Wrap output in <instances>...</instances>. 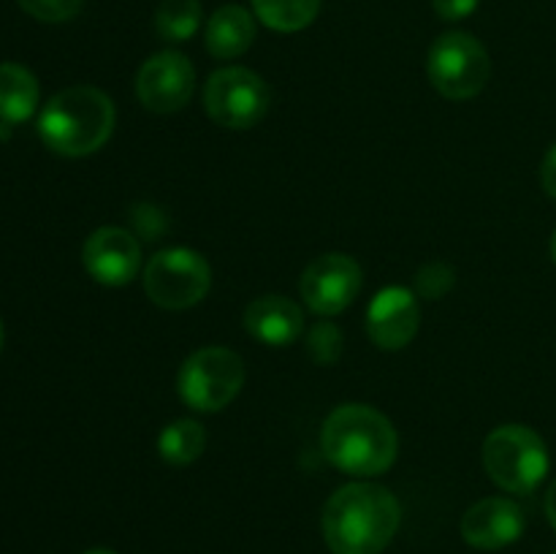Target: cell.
<instances>
[{
  "mask_svg": "<svg viewBox=\"0 0 556 554\" xmlns=\"http://www.w3.org/2000/svg\"><path fill=\"white\" fill-rule=\"evenodd\" d=\"M206 52L217 60H233L255 41V16L237 3L220 5L206 22Z\"/></svg>",
  "mask_w": 556,
  "mask_h": 554,
  "instance_id": "15",
  "label": "cell"
},
{
  "mask_svg": "<svg viewBox=\"0 0 556 554\" xmlns=\"http://www.w3.org/2000/svg\"><path fill=\"white\" fill-rule=\"evenodd\" d=\"M541 185L552 199H556V144L546 152L541 163Z\"/></svg>",
  "mask_w": 556,
  "mask_h": 554,
  "instance_id": "24",
  "label": "cell"
},
{
  "mask_svg": "<svg viewBox=\"0 0 556 554\" xmlns=\"http://www.w3.org/2000/svg\"><path fill=\"white\" fill-rule=\"evenodd\" d=\"M244 329L253 340L264 342L269 348H286L302 337L304 315L293 299L266 293L253 299L244 310Z\"/></svg>",
  "mask_w": 556,
  "mask_h": 554,
  "instance_id": "14",
  "label": "cell"
},
{
  "mask_svg": "<svg viewBox=\"0 0 556 554\" xmlns=\"http://www.w3.org/2000/svg\"><path fill=\"white\" fill-rule=\"evenodd\" d=\"M255 16L275 33H299L315 22L320 0H250Z\"/></svg>",
  "mask_w": 556,
  "mask_h": 554,
  "instance_id": "18",
  "label": "cell"
},
{
  "mask_svg": "<svg viewBox=\"0 0 556 554\" xmlns=\"http://www.w3.org/2000/svg\"><path fill=\"white\" fill-rule=\"evenodd\" d=\"M85 0H20L22 9L38 22H68L79 14Z\"/></svg>",
  "mask_w": 556,
  "mask_h": 554,
  "instance_id": "22",
  "label": "cell"
},
{
  "mask_svg": "<svg viewBox=\"0 0 556 554\" xmlns=\"http://www.w3.org/2000/svg\"><path fill=\"white\" fill-rule=\"evenodd\" d=\"M320 449L337 470L369 478L394 465L400 438L394 424L378 407L348 402L326 416L320 429Z\"/></svg>",
  "mask_w": 556,
  "mask_h": 554,
  "instance_id": "2",
  "label": "cell"
},
{
  "mask_svg": "<svg viewBox=\"0 0 556 554\" xmlns=\"http://www.w3.org/2000/svg\"><path fill=\"white\" fill-rule=\"evenodd\" d=\"M244 386L242 356L231 348L210 345L190 353L179 367L177 389L188 407L201 413H217L237 400Z\"/></svg>",
  "mask_w": 556,
  "mask_h": 554,
  "instance_id": "6",
  "label": "cell"
},
{
  "mask_svg": "<svg viewBox=\"0 0 556 554\" xmlns=\"http://www.w3.org/2000/svg\"><path fill=\"white\" fill-rule=\"evenodd\" d=\"M38 79L20 63H0V123L20 125L36 114Z\"/></svg>",
  "mask_w": 556,
  "mask_h": 554,
  "instance_id": "16",
  "label": "cell"
},
{
  "mask_svg": "<svg viewBox=\"0 0 556 554\" xmlns=\"http://www.w3.org/2000/svg\"><path fill=\"white\" fill-rule=\"evenodd\" d=\"M552 259H554V264H556V228H554V234H552Z\"/></svg>",
  "mask_w": 556,
  "mask_h": 554,
  "instance_id": "26",
  "label": "cell"
},
{
  "mask_svg": "<svg viewBox=\"0 0 556 554\" xmlns=\"http://www.w3.org/2000/svg\"><path fill=\"white\" fill-rule=\"evenodd\" d=\"M85 554H114V552H109V549H90V552Z\"/></svg>",
  "mask_w": 556,
  "mask_h": 554,
  "instance_id": "27",
  "label": "cell"
},
{
  "mask_svg": "<svg viewBox=\"0 0 556 554\" xmlns=\"http://www.w3.org/2000/svg\"><path fill=\"white\" fill-rule=\"evenodd\" d=\"M212 269L190 248L161 250L144 266V291L163 310H188L210 293Z\"/></svg>",
  "mask_w": 556,
  "mask_h": 554,
  "instance_id": "7",
  "label": "cell"
},
{
  "mask_svg": "<svg viewBox=\"0 0 556 554\" xmlns=\"http://www.w3.org/2000/svg\"><path fill=\"white\" fill-rule=\"evenodd\" d=\"M3 337L5 331H3V320H0V353H3Z\"/></svg>",
  "mask_w": 556,
  "mask_h": 554,
  "instance_id": "28",
  "label": "cell"
},
{
  "mask_svg": "<svg viewBox=\"0 0 556 554\" xmlns=\"http://www.w3.org/2000/svg\"><path fill=\"white\" fill-rule=\"evenodd\" d=\"M454 282H456V272L451 269L448 264H443V261L424 264L421 269L416 272L418 297L429 299V302H434V299H443L445 293L454 288Z\"/></svg>",
  "mask_w": 556,
  "mask_h": 554,
  "instance_id": "21",
  "label": "cell"
},
{
  "mask_svg": "<svg viewBox=\"0 0 556 554\" xmlns=\"http://www.w3.org/2000/svg\"><path fill=\"white\" fill-rule=\"evenodd\" d=\"M199 0H163L155 11V30L163 41H188L201 27Z\"/></svg>",
  "mask_w": 556,
  "mask_h": 554,
  "instance_id": "19",
  "label": "cell"
},
{
  "mask_svg": "<svg viewBox=\"0 0 556 554\" xmlns=\"http://www.w3.org/2000/svg\"><path fill=\"white\" fill-rule=\"evenodd\" d=\"M421 326V307L410 288L389 286L372 297L367 307V335L383 351L410 345Z\"/></svg>",
  "mask_w": 556,
  "mask_h": 554,
  "instance_id": "12",
  "label": "cell"
},
{
  "mask_svg": "<svg viewBox=\"0 0 556 554\" xmlns=\"http://www.w3.org/2000/svg\"><path fill=\"white\" fill-rule=\"evenodd\" d=\"M546 440L525 424H503L483 440V467L500 489L510 494H532L546 478Z\"/></svg>",
  "mask_w": 556,
  "mask_h": 554,
  "instance_id": "4",
  "label": "cell"
},
{
  "mask_svg": "<svg viewBox=\"0 0 556 554\" xmlns=\"http://www.w3.org/2000/svg\"><path fill=\"white\" fill-rule=\"evenodd\" d=\"M525 532V511L508 498H483L465 511L462 516V538L467 546L481 552L516 543Z\"/></svg>",
  "mask_w": 556,
  "mask_h": 554,
  "instance_id": "13",
  "label": "cell"
},
{
  "mask_svg": "<svg viewBox=\"0 0 556 554\" xmlns=\"http://www.w3.org/2000/svg\"><path fill=\"white\" fill-rule=\"evenodd\" d=\"M307 351L315 364H337L342 356V331L331 320H318L307 331Z\"/></svg>",
  "mask_w": 556,
  "mask_h": 554,
  "instance_id": "20",
  "label": "cell"
},
{
  "mask_svg": "<svg viewBox=\"0 0 556 554\" xmlns=\"http://www.w3.org/2000/svg\"><path fill=\"white\" fill-rule=\"evenodd\" d=\"M193 90V63L174 49L152 54L150 60H144L139 76H136V96H139L141 106L155 114L179 112L190 101Z\"/></svg>",
  "mask_w": 556,
  "mask_h": 554,
  "instance_id": "10",
  "label": "cell"
},
{
  "mask_svg": "<svg viewBox=\"0 0 556 554\" xmlns=\"http://www.w3.org/2000/svg\"><path fill=\"white\" fill-rule=\"evenodd\" d=\"M478 3H481V0H432V9L438 11L440 20L456 22L467 20V16L478 9Z\"/></svg>",
  "mask_w": 556,
  "mask_h": 554,
  "instance_id": "23",
  "label": "cell"
},
{
  "mask_svg": "<svg viewBox=\"0 0 556 554\" xmlns=\"http://www.w3.org/2000/svg\"><path fill=\"white\" fill-rule=\"evenodd\" d=\"M271 103L269 85L255 71L242 65L217 68L206 79L204 109L217 125L228 130H248L266 117Z\"/></svg>",
  "mask_w": 556,
  "mask_h": 554,
  "instance_id": "8",
  "label": "cell"
},
{
  "mask_svg": "<svg viewBox=\"0 0 556 554\" xmlns=\"http://www.w3.org/2000/svg\"><path fill=\"white\" fill-rule=\"evenodd\" d=\"M206 449V429L193 418H177L166 424L157 438V454L166 465L185 467L199 459Z\"/></svg>",
  "mask_w": 556,
  "mask_h": 554,
  "instance_id": "17",
  "label": "cell"
},
{
  "mask_svg": "<svg viewBox=\"0 0 556 554\" xmlns=\"http://www.w3.org/2000/svg\"><path fill=\"white\" fill-rule=\"evenodd\" d=\"M427 76L443 98L470 101L486 87L492 76V60L476 36L451 30L429 47Z\"/></svg>",
  "mask_w": 556,
  "mask_h": 554,
  "instance_id": "5",
  "label": "cell"
},
{
  "mask_svg": "<svg viewBox=\"0 0 556 554\" xmlns=\"http://www.w3.org/2000/svg\"><path fill=\"white\" fill-rule=\"evenodd\" d=\"M546 516H548V521H552V527L556 530V478H554L552 487H548V492H546Z\"/></svg>",
  "mask_w": 556,
  "mask_h": 554,
  "instance_id": "25",
  "label": "cell"
},
{
  "mask_svg": "<svg viewBox=\"0 0 556 554\" xmlns=\"http://www.w3.org/2000/svg\"><path fill=\"white\" fill-rule=\"evenodd\" d=\"M400 500L380 483L353 481L324 505L320 527L331 554H380L400 530Z\"/></svg>",
  "mask_w": 556,
  "mask_h": 554,
  "instance_id": "1",
  "label": "cell"
},
{
  "mask_svg": "<svg viewBox=\"0 0 556 554\" xmlns=\"http://www.w3.org/2000/svg\"><path fill=\"white\" fill-rule=\"evenodd\" d=\"M362 266L356 259L345 253H326L318 255L307 269L302 272L299 291H302L304 304L315 315H337L351 307L353 299L362 291Z\"/></svg>",
  "mask_w": 556,
  "mask_h": 554,
  "instance_id": "9",
  "label": "cell"
},
{
  "mask_svg": "<svg viewBox=\"0 0 556 554\" xmlns=\"http://www.w3.org/2000/svg\"><path fill=\"white\" fill-rule=\"evenodd\" d=\"M81 264L101 286H125L141 269V244L128 228L101 226L85 239Z\"/></svg>",
  "mask_w": 556,
  "mask_h": 554,
  "instance_id": "11",
  "label": "cell"
},
{
  "mask_svg": "<svg viewBox=\"0 0 556 554\" xmlns=\"http://www.w3.org/2000/svg\"><path fill=\"white\" fill-rule=\"evenodd\" d=\"M117 112L112 98L92 85H74L49 98L38 117L43 144L65 158H85L112 139Z\"/></svg>",
  "mask_w": 556,
  "mask_h": 554,
  "instance_id": "3",
  "label": "cell"
}]
</instances>
